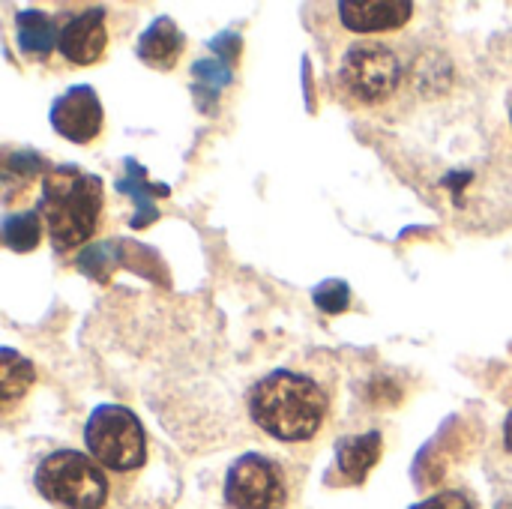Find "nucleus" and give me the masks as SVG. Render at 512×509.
<instances>
[{
  "label": "nucleus",
  "instance_id": "10",
  "mask_svg": "<svg viewBox=\"0 0 512 509\" xmlns=\"http://www.w3.org/2000/svg\"><path fill=\"white\" fill-rule=\"evenodd\" d=\"M183 45H186V36L180 33V27L168 18V15H159L138 39V57L156 69H174L180 54H183Z\"/></svg>",
  "mask_w": 512,
  "mask_h": 509
},
{
  "label": "nucleus",
  "instance_id": "18",
  "mask_svg": "<svg viewBox=\"0 0 512 509\" xmlns=\"http://www.w3.org/2000/svg\"><path fill=\"white\" fill-rule=\"evenodd\" d=\"M510 120H512V114H510Z\"/></svg>",
  "mask_w": 512,
  "mask_h": 509
},
{
  "label": "nucleus",
  "instance_id": "11",
  "mask_svg": "<svg viewBox=\"0 0 512 509\" xmlns=\"http://www.w3.org/2000/svg\"><path fill=\"white\" fill-rule=\"evenodd\" d=\"M381 450H384L381 432H366V435L345 438L336 447V468L345 477V483H363L366 474L378 465Z\"/></svg>",
  "mask_w": 512,
  "mask_h": 509
},
{
  "label": "nucleus",
  "instance_id": "14",
  "mask_svg": "<svg viewBox=\"0 0 512 509\" xmlns=\"http://www.w3.org/2000/svg\"><path fill=\"white\" fill-rule=\"evenodd\" d=\"M42 240V213L39 210H24L12 213L3 219V243L12 252H33Z\"/></svg>",
  "mask_w": 512,
  "mask_h": 509
},
{
  "label": "nucleus",
  "instance_id": "2",
  "mask_svg": "<svg viewBox=\"0 0 512 509\" xmlns=\"http://www.w3.org/2000/svg\"><path fill=\"white\" fill-rule=\"evenodd\" d=\"M57 252L87 243L102 222V180L72 165L48 168L42 177L39 207Z\"/></svg>",
  "mask_w": 512,
  "mask_h": 509
},
{
  "label": "nucleus",
  "instance_id": "7",
  "mask_svg": "<svg viewBox=\"0 0 512 509\" xmlns=\"http://www.w3.org/2000/svg\"><path fill=\"white\" fill-rule=\"evenodd\" d=\"M48 120L60 138H66L72 144H90L99 138L102 126H105L102 99L96 96L93 87L75 84L51 102Z\"/></svg>",
  "mask_w": 512,
  "mask_h": 509
},
{
  "label": "nucleus",
  "instance_id": "9",
  "mask_svg": "<svg viewBox=\"0 0 512 509\" xmlns=\"http://www.w3.org/2000/svg\"><path fill=\"white\" fill-rule=\"evenodd\" d=\"M336 9H339V21L351 33H387V30H399L414 15V3H408V0H363V3L342 0Z\"/></svg>",
  "mask_w": 512,
  "mask_h": 509
},
{
  "label": "nucleus",
  "instance_id": "8",
  "mask_svg": "<svg viewBox=\"0 0 512 509\" xmlns=\"http://www.w3.org/2000/svg\"><path fill=\"white\" fill-rule=\"evenodd\" d=\"M108 48V27H105V9H84L72 15L60 27L57 51L72 66H90L96 63Z\"/></svg>",
  "mask_w": 512,
  "mask_h": 509
},
{
  "label": "nucleus",
  "instance_id": "6",
  "mask_svg": "<svg viewBox=\"0 0 512 509\" xmlns=\"http://www.w3.org/2000/svg\"><path fill=\"white\" fill-rule=\"evenodd\" d=\"M225 504L231 509H285L288 486L282 468L261 453L240 456L225 477Z\"/></svg>",
  "mask_w": 512,
  "mask_h": 509
},
{
  "label": "nucleus",
  "instance_id": "4",
  "mask_svg": "<svg viewBox=\"0 0 512 509\" xmlns=\"http://www.w3.org/2000/svg\"><path fill=\"white\" fill-rule=\"evenodd\" d=\"M87 453L114 474H132L147 462V435L141 420L123 405H99L84 426Z\"/></svg>",
  "mask_w": 512,
  "mask_h": 509
},
{
  "label": "nucleus",
  "instance_id": "13",
  "mask_svg": "<svg viewBox=\"0 0 512 509\" xmlns=\"http://www.w3.org/2000/svg\"><path fill=\"white\" fill-rule=\"evenodd\" d=\"M36 381V369L30 360H24L21 354H15L12 348H3V363H0V390H3V405L12 408L18 399H24V393L33 387Z\"/></svg>",
  "mask_w": 512,
  "mask_h": 509
},
{
  "label": "nucleus",
  "instance_id": "3",
  "mask_svg": "<svg viewBox=\"0 0 512 509\" xmlns=\"http://www.w3.org/2000/svg\"><path fill=\"white\" fill-rule=\"evenodd\" d=\"M36 492L60 509H102L108 501L105 468L78 450H57L45 456L33 474Z\"/></svg>",
  "mask_w": 512,
  "mask_h": 509
},
{
  "label": "nucleus",
  "instance_id": "5",
  "mask_svg": "<svg viewBox=\"0 0 512 509\" xmlns=\"http://www.w3.org/2000/svg\"><path fill=\"white\" fill-rule=\"evenodd\" d=\"M339 81L357 102L381 105L402 84V60L390 45L363 39L345 51L339 63Z\"/></svg>",
  "mask_w": 512,
  "mask_h": 509
},
{
  "label": "nucleus",
  "instance_id": "12",
  "mask_svg": "<svg viewBox=\"0 0 512 509\" xmlns=\"http://www.w3.org/2000/svg\"><path fill=\"white\" fill-rule=\"evenodd\" d=\"M15 30H18V48L36 60H48L60 39V30H54V21L39 9H21L15 18Z\"/></svg>",
  "mask_w": 512,
  "mask_h": 509
},
{
  "label": "nucleus",
  "instance_id": "17",
  "mask_svg": "<svg viewBox=\"0 0 512 509\" xmlns=\"http://www.w3.org/2000/svg\"><path fill=\"white\" fill-rule=\"evenodd\" d=\"M504 447L512 453V411L507 414V420H504Z\"/></svg>",
  "mask_w": 512,
  "mask_h": 509
},
{
  "label": "nucleus",
  "instance_id": "15",
  "mask_svg": "<svg viewBox=\"0 0 512 509\" xmlns=\"http://www.w3.org/2000/svg\"><path fill=\"white\" fill-rule=\"evenodd\" d=\"M312 297H315V303H318L324 312H345V309H348V300H351L348 285H345V282H336V279L318 285Z\"/></svg>",
  "mask_w": 512,
  "mask_h": 509
},
{
  "label": "nucleus",
  "instance_id": "16",
  "mask_svg": "<svg viewBox=\"0 0 512 509\" xmlns=\"http://www.w3.org/2000/svg\"><path fill=\"white\" fill-rule=\"evenodd\" d=\"M411 509H477L471 504V498L468 495H462V492H438V495H432V498H426V501H420V504H414Z\"/></svg>",
  "mask_w": 512,
  "mask_h": 509
},
{
  "label": "nucleus",
  "instance_id": "1",
  "mask_svg": "<svg viewBox=\"0 0 512 509\" xmlns=\"http://www.w3.org/2000/svg\"><path fill=\"white\" fill-rule=\"evenodd\" d=\"M249 417L252 423L285 444H303L312 441L324 420H327V393L300 372L276 369L252 384L249 396Z\"/></svg>",
  "mask_w": 512,
  "mask_h": 509
}]
</instances>
